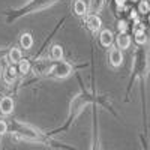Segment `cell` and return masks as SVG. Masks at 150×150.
<instances>
[{
	"instance_id": "obj_4",
	"label": "cell",
	"mask_w": 150,
	"mask_h": 150,
	"mask_svg": "<svg viewBox=\"0 0 150 150\" xmlns=\"http://www.w3.org/2000/svg\"><path fill=\"white\" fill-rule=\"evenodd\" d=\"M137 24H138V26H137V29H135V41L138 42V44H144L146 42V30H144V26H141V24L137 21Z\"/></svg>"
},
{
	"instance_id": "obj_3",
	"label": "cell",
	"mask_w": 150,
	"mask_h": 150,
	"mask_svg": "<svg viewBox=\"0 0 150 150\" xmlns=\"http://www.w3.org/2000/svg\"><path fill=\"white\" fill-rule=\"evenodd\" d=\"M101 24H102L101 18L96 17V15H90L89 18H87V26H89V29L92 32H96V30L101 29Z\"/></svg>"
},
{
	"instance_id": "obj_9",
	"label": "cell",
	"mask_w": 150,
	"mask_h": 150,
	"mask_svg": "<svg viewBox=\"0 0 150 150\" xmlns=\"http://www.w3.org/2000/svg\"><path fill=\"white\" fill-rule=\"evenodd\" d=\"M9 59H11L12 63H20V62L23 60L21 59V51L18 48H12L11 53H9Z\"/></svg>"
},
{
	"instance_id": "obj_10",
	"label": "cell",
	"mask_w": 150,
	"mask_h": 150,
	"mask_svg": "<svg viewBox=\"0 0 150 150\" xmlns=\"http://www.w3.org/2000/svg\"><path fill=\"white\" fill-rule=\"evenodd\" d=\"M51 56H53V59H56V60H62V57H63V50H62L60 45H54V47L51 48Z\"/></svg>"
},
{
	"instance_id": "obj_8",
	"label": "cell",
	"mask_w": 150,
	"mask_h": 150,
	"mask_svg": "<svg viewBox=\"0 0 150 150\" xmlns=\"http://www.w3.org/2000/svg\"><path fill=\"white\" fill-rule=\"evenodd\" d=\"M21 47L23 48H26V50H29L32 45H33V39H32V35H29V33H24L23 36H21Z\"/></svg>"
},
{
	"instance_id": "obj_16",
	"label": "cell",
	"mask_w": 150,
	"mask_h": 150,
	"mask_svg": "<svg viewBox=\"0 0 150 150\" xmlns=\"http://www.w3.org/2000/svg\"><path fill=\"white\" fill-rule=\"evenodd\" d=\"M101 5H102V0H93V2H92V8L93 9H99Z\"/></svg>"
},
{
	"instance_id": "obj_1",
	"label": "cell",
	"mask_w": 150,
	"mask_h": 150,
	"mask_svg": "<svg viewBox=\"0 0 150 150\" xmlns=\"http://www.w3.org/2000/svg\"><path fill=\"white\" fill-rule=\"evenodd\" d=\"M12 110H14V101H12L11 98L5 96L2 101H0V111H2L3 114H11Z\"/></svg>"
},
{
	"instance_id": "obj_7",
	"label": "cell",
	"mask_w": 150,
	"mask_h": 150,
	"mask_svg": "<svg viewBox=\"0 0 150 150\" xmlns=\"http://www.w3.org/2000/svg\"><path fill=\"white\" fill-rule=\"evenodd\" d=\"M74 9H75V14L77 15H84L86 11H87V6H86V3L83 2V0H77L75 5H74Z\"/></svg>"
},
{
	"instance_id": "obj_19",
	"label": "cell",
	"mask_w": 150,
	"mask_h": 150,
	"mask_svg": "<svg viewBox=\"0 0 150 150\" xmlns=\"http://www.w3.org/2000/svg\"><path fill=\"white\" fill-rule=\"evenodd\" d=\"M149 23H150V17H149Z\"/></svg>"
},
{
	"instance_id": "obj_17",
	"label": "cell",
	"mask_w": 150,
	"mask_h": 150,
	"mask_svg": "<svg viewBox=\"0 0 150 150\" xmlns=\"http://www.w3.org/2000/svg\"><path fill=\"white\" fill-rule=\"evenodd\" d=\"M125 2H126V0H116V3H117L119 6H123V5H125Z\"/></svg>"
},
{
	"instance_id": "obj_13",
	"label": "cell",
	"mask_w": 150,
	"mask_h": 150,
	"mask_svg": "<svg viewBox=\"0 0 150 150\" xmlns=\"http://www.w3.org/2000/svg\"><path fill=\"white\" fill-rule=\"evenodd\" d=\"M138 11H140V12H143V14H146V12H149V11H150V5H149V3L146 2V0H144V2H141V3H140Z\"/></svg>"
},
{
	"instance_id": "obj_6",
	"label": "cell",
	"mask_w": 150,
	"mask_h": 150,
	"mask_svg": "<svg viewBox=\"0 0 150 150\" xmlns=\"http://www.w3.org/2000/svg\"><path fill=\"white\" fill-rule=\"evenodd\" d=\"M101 44L104 47H110L112 44V33L110 30H104L101 33Z\"/></svg>"
},
{
	"instance_id": "obj_11",
	"label": "cell",
	"mask_w": 150,
	"mask_h": 150,
	"mask_svg": "<svg viewBox=\"0 0 150 150\" xmlns=\"http://www.w3.org/2000/svg\"><path fill=\"white\" fill-rule=\"evenodd\" d=\"M30 71V63L27 60H21L20 62V72H23V74H27Z\"/></svg>"
},
{
	"instance_id": "obj_20",
	"label": "cell",
	"mask_w": 150,
	"mask_h": 150,
	"mask_svg": "<svg viewBox=\"0 0 150 150\" xmlns=\"http://www.w3.org/2000/svg\"><path fill=\"white\" fill-rule=\"evenodd\" d=\"M132 2H135V0H132Z\"/></svg>"
},
{
	"instance_id": "obj_15",
	"label": "cell",
	"mask_w": 150,
	"mask_h": 150,
	"mask_svg": "<svg viewBox=\"0 0 150 150\" xmlns=\"http://www.w3.org/2000/svg\"><path fill=\"white\" fill-rule=\"evenodd\" d=\"M6 131H8V125L3 120H0V135H3Z\"/></svg>"
},
{
	"instance_id": "obj_2",
	"label": "cell",
	"mask_w": 150,
	"mask_h": 150,
	"mask_svg": "<svg viewBox=\"0 0 150 150\" xmlns=\"http://www.w3.org/2000/svg\"><path fill=\"white\" fill-rule=\"evenodd\" d=\"M110 60H111V63L114 66H120L123 63V56L120 53V50H117V48L111 50L110 51Z\"/></svg>"
},
{
	"instance_id": "obj_18",
	"label": "cell",
	"mask_w": 150,
	"mask_h": 150,
	"mask_svg": "<svg viewBox=\"0 0 150 150\" xmlns=\"http://www.w3.org/2000/svg\"><path fill=\"white\" fill-rule=\"evenodd\" d=\"M131 18H137V12H135V11L131 12Z\"/></svg>"
},
{
	"instance_id": "obj_14",
	"label": "cell",
	"mask_w": 150,
	"mask_h": 150,
	"mask_svg": "<svg viewBox=\"0 0 150 150\" xmlns=\"http://www.w3.org/2000/svg\"><path fill=\"white\" fill-rule=\"evenodd\" d=\"M117 27H119V30H120L122 33H125V32L128 30V24H126V21H120Z\"/></svg>"
},
{
	"instance_id": "obj_5",
	"label": "cell",
	"mask_w": 150,
	"mask_h": 150,
	"mask_svg": "<svg viewBox=\"0 0 150 150\" xmlns=\"http://www.w3.org/2000/svg\"><path fill=\"white\" fill-rule=\"evenodd\" d=\"M117 45H119V48H122V50L128 48V47L131 45V38H129L126 33L119 35V36H117Z\"/></svg>"
},
{
	"instance_id": "obj_12",
	"label": "cell",
	"mask_w": 150,
	"mask_h": 150,
	"mask_svg": "<svg viewBox=\"0 0 150 150\" xmlns=\"http://www.w3.org/2000/svg\"><path fill=\"white\" fill-rule=\"evenodd\" d=\"M5 78H6L8 83H11L12 80L15 78V69L14 68H8L6 69V74H5Z\"/></svg>"
}]
</instances>
